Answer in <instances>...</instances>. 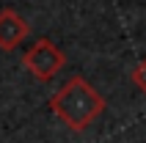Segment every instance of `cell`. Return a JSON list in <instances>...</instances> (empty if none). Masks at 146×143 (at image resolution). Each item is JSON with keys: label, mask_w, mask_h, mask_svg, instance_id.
<instances>
[{"label": "cell", "mask_w": 146, "mask_h": 143, "mask_svg": "<svg viewBox=\"0 0 146 143\" xmlns=\"http://www.w3.org/2000/svg\"><path fill=\"white\" fill-rule=\"evenodd\" d=\"M31 25L22 19V14H17L14 8H3L0 11V50L11 52L28 39Z\"/></svg>", "instance_id": "3"}, {"label": "cell", "mask_w": 146, "mask_h": 143, "mask_svg": "<svg viewBox=\"0 0 146 143\" xmlns=\"http://www.w3.org/2000/svg\"><path fill=\"white\" fill-rule=\"evenodd\" d=\"M22 64L36 80L50 83V80L66 66V55H64V50L55 47L50 39H39V41H33L31 47L25 50Z\"/></svg>", "instance_id": "2"}, {"label": "cell", "mask_w": 146, "mask_h": 143, "mask_svg": "<svg viewBox=\"0 0 146 143\" xmlns=\"http://www.w3.org/2000/svg\"><path fill=\"white\" fill-rule=\"evenodd\" d=\"M108 107L105 96L91 85L86 77L74 74L50 96V110L64 121L72 132H83L88 129L94 121L102 116V110Z\"/></svg>", "instance_id": "1"}, {"label": "cell", "mask_w": 146, "mask_h": 143, "mask_svg": "<svg viewBox=\"0 0 146 143\" xmlns=\"http://www.w3.org/2000/svg\"><path fill=\"white\" fill-rule=\"evenodd\" d=\"M132 83H135V88L146 96V55H143V61L132 69Z\"/></svg>", "instance_id": "4"}]
</instances>
